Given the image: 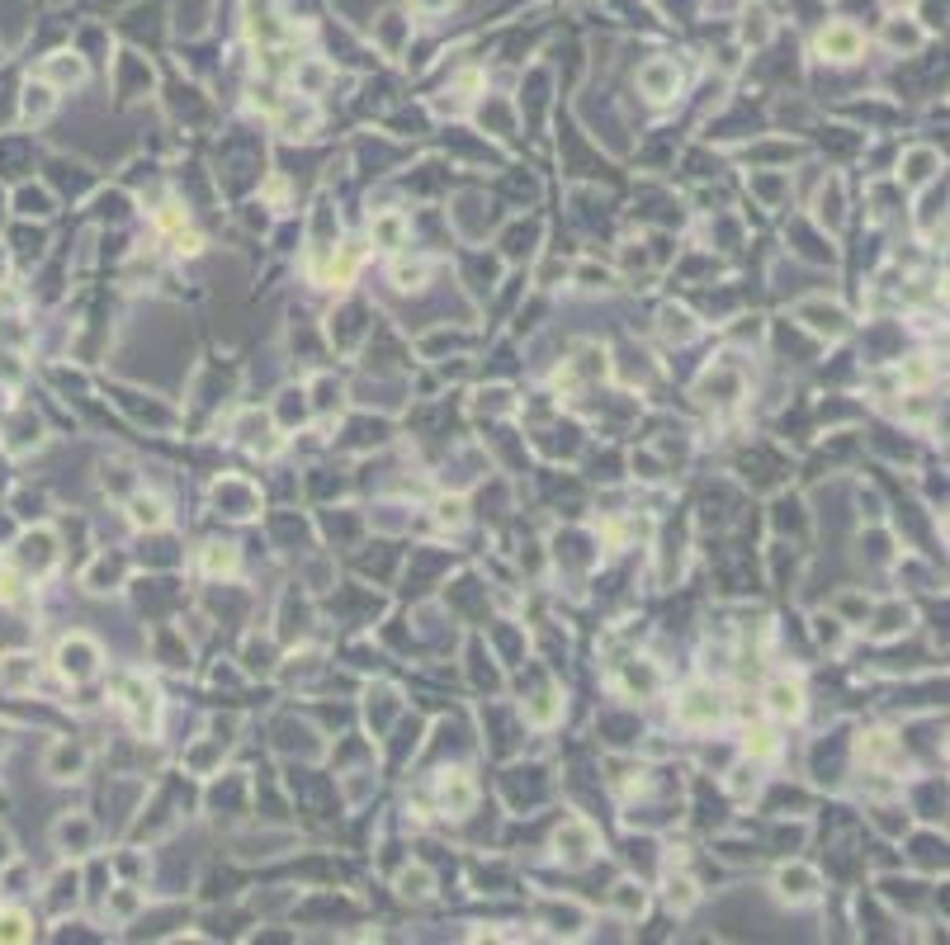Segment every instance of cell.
<instances>
[{"mask_svg": "<svg viewBox=\"0 0 950 945\" xmlns=\"http://www.w3.org/2000/svg\"><path fill=\"white\" fill-rule=\"evenodd\" d=\"M818 48H823V52H832L837 61H846V57H856V52H861V33H856V29H846V24H832V29H823Z\"/></svg>", "mask_w": 950, "mask_h": 945, "instance_id": "6da1fadb", "label": "cell"}, {"mask_svg": "<svg viewBox=\"0 0 950 945\" xmlns=\"http://www.w3.org/2000/svg\"><path fill=\"white\" fill-rule=\"evenodd\" d=\"M767 704H771V713H780V719H799V709H804L799 690H795V685H785V681L767 690Z\"/></svg>", "mask_w": 950, "mask_h": 945, "instance_id": "7a4b0ae2", "label": "cell"}, {"mask_svg": "<svg viewBox=\"0 0 950 945\" xmlns=\"http://www.w3.org/2000/svg\"><path fill=\"white\" fill-rule=\"evenodd\" d=\"M644 86H648L653 99H667L672 86H676V71H672V67H648V71H644Z\"/></svg>", "mask_w": 950, "mask_h": 945, "instance_id": "3957f363", "label": "cell"}, {"mask_svg": "<svg viewBox=\"0 0 950 945\" xmlns=\"http://www.w3.org/2000/svg\"><path fill=\"white\" fill-rule=\"evenodd\" d=\"M133 511H137V520H142V524H161V501H152V496H137V506H133Z\"/></svg>", "mask_w": 950, "mask_h": 945, "instance_id": "277c9868", "label": "cell"}, {"mask_svg": "<svg viewBox=\"0 0 950 945\" xmlns=\"http://www.w3.org/2000/svg\"><path fill=\"white\" fill-rule=\"evenodd\" d=\"M19 927H24V921H19V917H5V921H0V936H24Z\"/></svg>", "mask_w": 950, "mask_h": 945, "instance_id": "5b68a950", "label": "cell"}]
</instances>
